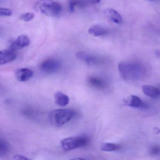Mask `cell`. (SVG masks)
I'll list each match as a JSON object with an SVG mask.
<instances>
[{"label": "cell", "mask_w": 160, "mask_h": 160, "mask_svg": "<svg viewBox=\"0 0 160 160\" xmlns=\"http://www.w3.org/2000/svg\"><path fill=\"white\" fill-rule=\"evenodd\" d=\"M119 71L122 78L125 80L140 79L145 73L144 66L135 62H122L118 64Z\"/></svg>", "instance_id": "cell-1"}, {"label": "cell", "mask_w": 160, "mask_h": 160, "mask_svg": "<svg viewBox=\"0 0 160 160\" xmlns=\"http://www.w3.org/2000/svg\"><path fill=\"white\" fill-rule=\"evenodd\" d=\"M74 116L75 112L72 109H55L49 113L48 120L53 126L59 127L70 121Z\"/></svg>", "instance_id": "cell-2"}, {"label": "cell", "mask_w": 160, "mask_h": 160, "mask_svg": "<svg viewBox=\"0 0 160 160\" xmlns=\"http://www.w3.org/2000/svg\"><path fill=\"white\" fill-rule=\"evenodd\" d=\"M36 6L42 13L51 17L58 16L62 10L61 5L54 0H39Z\"/></svg>", "instance_id": "cell-3"}, {"label": "cell", "mask_w": 160, "mask_h": 160, "mask_svg": "<svg viewBox=\"0 0 160 160\" xmlns=\"http://www.w3.org/2000/svg\"><path fill=\"white\" fill-rule=\"evenodd\" d=\"M89 142V138L86 136L72 137L64 138L61 141L62 148L66 151H70L78 148L86 147Z\"/></svg>", "instance_id": "cell-4"}, {"label": "cell", "mask_w": 160, "mask_h": 160, "mask_svg": "<svg viewBox=\"0 0 160 160\" xmlns=\"http://www.w3.org/2000/svg\"><path fill=\"white\" fill-rule=\"evenodd\" d=\"M61 63L55 59H48L44 61L40 66L41 70L46 73H53L59 70Z\"/></svg>", "instance_id": "cell-5"}, {"label": "cell", "mask_w": 160, "mask_h": 160, "mask_svg": "<svg viewBox=\"0 0 160 160\" xmlns=\"http://www.w3.org/2000/svg\"><path fill=\"white\" fill-rule=\"evenodd\" d=\"M17 55L14 50L12 49L3 50L0 52V64H6L13 61L16 59Z\"/></svg>", "instance_id": "cell-6"}, {"label": "cell", "mask_w": 160, "mask_h": 160, "mask_svg": "<svg viewBox=\"0 0 160 160\" xmlns=\"http://www.w3.org/2000/svg\"><path fill=\"white\" fill-rule=\"evenodd\" d=\"M126 105L134 108H147V105L143 102L138 96L131 95L124 101Z\"/></svg>", "instance_id": "cell-7"}, {"label": "cell", "mask_w": 160, "mask_h": 160, "mask_svg": "<svg viewBox=\"0 0 160 160\" xmlns=\"http://www.w3.org/2000/svg\"><path fill=\"white\" fill-rule=\"evenodd\" d=\"M76 57L79 60L86 62L88 65L96 64L100 62V60L97 57L90 55L84 51H80L77 52Z\"/></svg>", "instance_id": "cell-8"}, {"label": "cell", "mask_w": 160, "mask_h": 160, "mask_svg": "<svg viewBox=\"0 0 160 160\" xmlns=\"http://www.w3.org/2000/svg\"><path fill=\"white\" fill-rule=\"evenodd\" d=\"M29 44L30 40L28 37L22 34L18 36L17 39L12 43L10 48L13 50H18L28 47Z\"/></svg>", "instance_id": "cell-9"}, {"label": "cell", "mask_w": 160, "mask_h": 160, "mask_svg": "<svg viewBox=\"0 0 160 160\" xmlns=\"http://www.w3.org/2000/svg\"><path fill=\"white\" fill-rule=\"evenodd\" d=\"M33 75V72L30 69L21 68L16 71V77L20 82H26L31 78Z\"/></svg>", "instance_id": "cell-10"}, {"label": "cell", "mask_w": 160, "mask_h": 160, "mask_svg": "<svg viewBox=\"0 0 160 160\" xmlns=\"http://www.w3.org/2000/svg\"><path fill=\"white\" fill-rule=\"evenodd\" d=\"M142 90L145 95L150 98L156 99L160 96V90L155 87L149 85H144L142 87Z\"/></svg>", "instance_id": "cell-11"}, {"label": "cell", "mask_w": 160, "mask_h": 160, "mask_svg": "<svg viewBox=\"0 0 160 160\" xmlns=\"http://www.w3.org/2000/svg\"><path fill=\"white\" fill-rule=\"evenodd\" d=\"M56 103L61 107H64L70 102V98L68 95L61 92H57L55 94Z\"/></svg>", "instance_id": "cell-12"}, {"label": "cell", "mask_w": 160, "mask_h": 160, "mask_svg": "<svg viewBox=\"0 0 160 160\" xmlns=\"http://www.w3.org/2000/svg\"><path fill=\"white\" fill-rule=\"evenodd\" d=\"M88 82L92 87L100 89L105 88L106 86V84L104 80L99 78L94 77L89 78Z\"/></svg>", "instance_id": "cell-13"}, {"label": "cell", "mask_w": 160, "mask_h": 160, "mask_svg": "<svg viewBox=\"0 0 160 160\" xmlns=\"http://www.w3.org/2000/svg\"><path fill=\"white\" fill-rule=\"evenodd\" d=\"M88 32L89 34L93 36L98 37L106 34L107 33V30L103 27L98 25H95L92 26L89 29Z\"/></svg>", "instance_id": "cell-14"}, {"label": "cell", "mask_w": 160, "mask_h": 160, "mask_svg": "<svg viewBox=\"0 0 160 160\" xmlns=\"http://www.w3.org/2000/svg\"><path fill=\"white\" fill-rule=\"evenodd\" d=\"M107 14L111 21L116 24H121L122 22V18L116 10L109 9L107 10Z\"/></svg>", "instance_id": "cell-15"}, {"label": "cell", "mask_w": 160, "mask_h": 160, "mask_svg": "<svg viewBox=\"0 0 160 160\" xmlns=\"http://www.w3.org/2000/svg\"><path fill=\"white\" fill-rule=\"evenodd\" d=\"M121 148L120 145L115 143H104L101 145V149L106 152L115 151L120 149Z\"/></svg>", "instance_id": "cell-16"}, {"label": "cell", "mask_w": 160, "mask_h": 160, "mask_svg": "<svg viewBox=\"0 0 160 160\" xmlns=\"http://www.w3.org/2000/svg\"><path fill=\"white\" fill-rule=\"evenodd\" d=\"M10 150V146L2 138L0 140V156H3L7 154Z\"/></svg>", "instance_id": "cell-17"}, {"label": "cell", "mask_w": 160, "mask_h": 160, "mask_svg": "<svg viewBox=\"0 0 160 160\" xmlns=\"http://www.w3.org/2000/svg\"><path fill=\"white\" fill-rule=\"evenodd\" d=\"M34 18V14L32 12L26 13L20 15V19L25 22L31 21Z\"/></svg>", "instance_id": "cell-18"}, {"label": "cell", "mask_w": 160, "mask_h": 160, "mask_svg": "<svg viewBox=\"0 0 160 160\" xmlns=\"http://www.w3.org/2000/svg\"><path fill=\"white\" fill-rule=\"evenodd\" d=\"M82 3L80 0H71L69 2V10L71 12H74L75 7L77 5H79Z\"/></svg>", "instance_id": "cell-19"}, {"label": "cell", "mask_w": 160, "mask_h": 160, "mask_svg": "<svg viewBox=\"0 0 160 160\" xmlns=\"http://www.w3.org/2000/svg\"><path fill=\"white\" fill-rule=\"evenodd\" d=\"M12 10L7 8H0V16L2 17H9L12 15Z\"/></svg>", "instance_id": "cell-20"}, {"label": "cell", "mask_w": 160, "mask_h": 160, "mask_svg": "<svg viewBox=\"0 0 160 160\" xmlns=\"http://www.w3.org/2000/svg\"><path fill=\"white\" fill-rule=\"evenodd\" d=\"M149 153L152 155H156L160 153V147L154 145L151 147L149 149Z\"/></svg>", "instance_id": "cell-21"}, {"label": "cell", "mask_w": 160, "mask_h": 160, "mask_svg": "<svg viewBox=\"0 0 160 160\" xmlns=\"http://www.w3.org/2000/svg\"><path fill=\"white\" fill-rule=\"evenodd\" d=\"M13 158L15 159V160H29L28 158H27L26 156L21 155V154H16V155H15L14 156H13Z\"/></svg>", "instance_id": "cell-22"}, {"label": "cell", "mask_w": 160, "mask_h": 160, "mask_svg": "<svg viewBox=\"0 0 160 160\" xmlns=\"http://www.w3.org/2000/svg\"><path fill=\"white\" fill-rule=\"evenodd\" d=\"M155 54H156V56H157V57H160V50H157V51H156V52H155Z\"/></svg>", "instance_id": "cell-23"}, {"label": "cell", "mask_w": 160, "mask_h": 160, "mask_svg": "<svg viewBox=\"0 0 160 160\" xmlns=\"http://www.w3.org/2000/svg\"><path fill=\"white\" fill-rule=\"evenodd\" d=\"M92 2L95 3H98L101 1V0H92Z\"/></svg>", "instance_id": "cell-24"}, {"label": "cell", "mask_w": 160, "mask_h": 160, "mask_svg": "<svg viewBox=\"0 0 160 160\" xmlns=\"http://www.w3.org/2000/svg\"><path fill=\"white\" fill-rule=\"evenodd\" d=\"M74 159V160H76V159H82V160H83V159H83V158H74V159Z\"/></svg>", "instance_id": "cell-25"}, {"label": "cell", "mask_w": 160, "mask_h": 160, "mask_svg": "<svg viewBox=\"0 0 160 160\" xmlns=\"http://www.w3.org/2000/svg\"><path fill=\"white\" fill-rule=\"evenodd\" d=\"M150 1H153V0H150Z\"/></svg>", "instance_id": "cell-26"}]
</instances>
